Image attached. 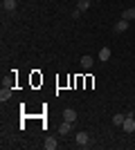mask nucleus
<instances>
[{"label": "nucleus", "mask_w": 135, "mask_h": 150, "mask_svg": "<svg viewBox=\"0 0 135 150\" xmlns=\"http://www.w3.org/2000/svg\"><path fill=\"white\" fill-rule=\"evenodd\" d=\"M122 18H124V20H135V7L124 9V11H122Z\"/></svg>", "instance_id": "nucleus-8"}, {"label": "nucleus", "mask_w": 135, "mask_h": 150, "mask_svg": "<svg viewBox=\"0 0 135 150\" xmlns=\"http://www.w3.org/2000/svg\"><path fill=\"white\" fill-rule=\"evenodd\" d=\"M122 130L124 132H135V119H133V112H129L126 114V119H124V123H122Z\"/></svg>", "instance_id": "nucleus-1"}, {"label": "nucleus", "mask_w": 135, "mask_h": 150, "mask_svg": "<svg viewBox=\"0 0 135 150\" xmlns=\"http://www.w3.org/2000/svg\"><path fill=\"white\" fill-rule=\"evenodd\" d=\"M110 58V50L108 47H101V50H99V61H108Z\"/></svg>", "instance_id": "nucleus-11"}, {"label": "nucleus", "mask_w": 135, "mask_h": 150, "mask_svg": "<svg viewBox=\"0 0 135 150\" xmlns=\"http://www.w3.org/2000/svg\"><path fill=\"white\" fill-rule=\"evenodd\" d=\"M70 130H72V121H65L63 119V123L59 125V134H68Z\"/></svg>", "instance_id": "nucleus-5"}, {"label": "nucleus", "mask_w": 135, "mask_h": 150, "mask_svg": "<svg viewBox=\"0 0 135 150\" xmlns=\"http://www.w3.org/2000/svg\"><path fill=\"white\" fill-rule=\"evenodd\" d=\"M43 146H45V150H56V146H59V144H56V139H54V137H47Z\"/></svg>", "instance_id": "nucleus-7"}, {"label": "nucleus", "mask_w": 135, "mask_h": 150, "mask_svg": "<svg viewBox=\"0 0 135 150\" xmlns=\"http://www.w3.org/2000/svg\"><path fill=\"white\" fill-rule=\"evenodd\" d=\"M81 67H84V69L92 67V56H81Z\"/></svg>", "instance_id": "nucleus-10"}, {"label": "nucleus", "mask_w": 135, "mask_h": 150, "mask_svg": "<svg viewBox=\"0 0 135 150\" xmlns=\"http://www.w3.org/2000/svg\"><path fill=\"white\" fill-rule=\"evenodd\" d=\"M16 5H18L16 0H2V11H14Z\"/></svg>", "instance_id": "nucleus-6"}, {"label": "nucleus", "mask_w": 135, "mask_h": 150, "mask_svg": "<svg viewBox=\"0 0 135 150\" xmlns=\"http://www.w3.org/2000/svg\"><path fill=\"white\" fill-rule=\"evenodd\" d=\"M63 119H65V121H72V123H74V121H77V112H74L72 108H68V110H63Z\"/></svg>", "instance_id": "nucleus-4"}, {"label": "nucleus", "mask_w": 135, "mask_h": 150, "mask_svg": "<svg viewBox=\"0 0 135 150\" xmlns=\"http://www.w3.org/2000/svg\"><path fill=\"white\" fill-rule=\"evenodd\" d=\"M9 99H11V90H9V88H2V90H0V101L5 103V101H9Z\"/></svg>", "instance_id": "nucleus-9"}, {"label": "nucleus", "mask_w": 135, "mask_h": 150, "mask_svg": "<svg viewBox=\"0 0 135 150\" xmlns=\"http://www.w3.org/2000/svg\"><path fill=\"white\" fill-rule=\"evenodd\" d=\"M88 141H90V134L88 132H77V146H81V148H88Z\"/></svg>", "instance_id": "nucleus-2"}, {"label": "nucleus", "mask_w": 135, "mask_h": 150, "mask_svg": "<svg viewBox=\"0 0 135 150\" xmlns=\"http://www.w3.org/2000/svg\"><path fill=\"white\" fill-rule=\"evenodd\" d=\"M124 119H126V114H115V117H113V123H115V125H122Z\"/></svg>", "instance_id": "nucleus-13"}, {"label": "nucleus", "mask_w": 135, "mask_h": 150, "mask_svg": "<svg viewBox=\"0 0 135 150\" xmlns=\"http://www.w3.org/2000/svg\"><path fill=\"white\" fill-rule=\"evenodd\" d=\"M88 7H90V0H79V2H77V9H79V11H86Z\"/></svg>", "instance_id": "nucleus-12"}, {"label": "nucleus", "mask_w": 135, "mask_h": 150, "mask_svg": "<svg viewBox=\"0 0 135 150\" xmlns=\"http://www.w3.org/2000/svg\"><path fill=\"white\" fill-rule=\"evenodd\" d=\"M95 2H99V0H95Z\"/></svg>", "instance_id": "nucleus-14"}, {"label": "nucleus", "mask_w": 135, "mask_h": 150, "mask_svg": "<svg viewBox=\"0 0 135 150\" xmlns=\"http://www.w3.org/2000/svg\"><path fill=\"white\" fill-rule=\"evenodd\" d=\"M126 29H129V20H117V23H115V31H117V34H124V31H126Z\"/></svg>", "instance_id": "nucleus-3"}]
</instances>
